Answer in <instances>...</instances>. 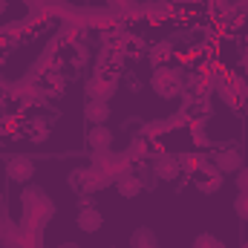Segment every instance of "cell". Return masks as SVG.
Instances as JSON below:
<instances>
[{
  "instance_id": "obj_13",
  "label": "cell",
  "mask_w": 248,
  "mask_h": 248,
  "mask_svg": "<svg viewBox=\"0 0 248 248\" xmlns=\"http://www.w3.org/2000/svg\"><path fill=\"white\" fill-rule=\"evenodd\" d=\"M243 72H246V75H248V55H246V58H243Z\"/></svg>"
},
{
  "instance_id": "obj_15",
  "label": "cell",
  "mask_w": 248,
  "mask_h": 248,
  "mask_svg": "<svg viewBox=\"0 0 248 248\" xmlns=\"http://www.w3.org/2000/svg\"><path fill=\"white\" fill-rule=\"evenodd\" d=\"M243 248H248V240H246V243H243Z\"/></svg>"
},
{
  "instance_id": "obj_5",
  "label": "cell",
  "mask_w": 248,
  "mask_h": 248,
  "mask_svg": "<svg viewBox=\"0 0 248 248\" xmlns=\"http://www.w3.org/2000/svg\"><path fill=\"white\" fill-rule=\"evenodd\" d=\"M84 116H87V122L93 124H104L110 119V104L107 101H98V98H93V101H87V107H84Z\"/></svg>"
},
{
  "instance_id": "obj_12",
  "label": "cell",
  "mask_w": 248,
  "mask_h": 248,
  "mask_svg": "<svg viewBox=\"0 0 248 248\" xmlns=\"http://www.w3.org/2000/svg\"><path fill=\"white\" fill-rule=\"evenodd\" d=\"M165 52H168V44H162V46H156V49H153V55H150V58H153V61L159 63V61H162V58H165Z\"/></svg>"
},
{
  "instance_id": "obj_7",
  "label": "cell",
  "mask_w": 248,
  "mask_h": 248,
  "mask_svg": "<svg viewBox=\"0 0 248 248\" xmlns=\"http://www.w3.org/2000/svg\"><path fill=\"white\" fill-rule=\"evenodd\" d=\"M156 176L165 179V182H173L179 176V159H170V156H162L156 162Z\"/></svg>"
},
{
  "instance_id": "obj_3",
  "label": "cell",
  "mask_w": 248,
  "mask_h": 248,
  "mask_svg": "<svg viewBox=\"0 0 248 248\" xmlns=\"http://www.w3.org/2000/svg\"><path fill=\"white\" fill-rule=\"evenodd\" d=\"M75 222H78V228H81L84 234H95V231L104 225V217H101V211H98V208L87 205V208H81V211H78Z\"/></svg>"
},
{
  "instance_id": "obj_6",
  "label": "cell",
  "mask_w": 248,
  "mask_h": 248,
  "mask_svg": "<svg viewBox=\"0 0 248 248\" xmlns=\"http://www.w3.org/2000/svg\"><path fill=\"white\" fill-rule=\"evenodd\" d=\"M217 168H219L222 173H237V170L243 168L240 150H219V153H217Z\"/></svg>"
},
{
  "instance_id": "obj_2",
  "label": "cell",
  "mask_w": 248,
  "mask_h": 248,
  "mask_svg": "<svg viewBox=\"0 0 248 248\" xmlns=\"http://www.w3.org/2000/svg\"><path fill=\"white\" fill-rule=\"evenodd\" d=\"M6 176H9L12 182H17V185H26V182H32V176H35V162H32L29 156H12L9 165H6Z\"/></svg>"
},
{
  "instance_id": "obj_4",
  "label": "cell",
  "mask_w": 248,
  "mask_h": 248,
  "mask_svg": "<svg viewBox=\"0 0 248 248\" xmlns=\"http://www.w3.org/2000/svg\"><path fill=\"white\" fill-rule=\"evenodd\" d=\"M87 144H90L93 150H110V144H113V130H107L104 124H95V127L87 133Z\"/></svg>"
},
{
  "instance_id": "obj_10",
  "label": "cell",
  "mask_w": 248,
  "mask_h": 248,
  "mask_svg": "<svg viewBox=\"0 0 248 248\" xmlns=\"http://www.w3.org/2000/svg\"><path fill=\"white\" fill-rule=\"evenodd\" d=\"M234 211H237L240 219H246L248 222V193H243V190L237 193V199H234Z\"/></svg>"
},
{
  "instance_id": "obj_9",
  "label": "cell",
  "mask_w": 248,
  "mask_h": 248,
  "mask_svg": "<svg viewBox=\"0 0 248 248\" xmlns=\"http://www.w3.org/2000/svg\"><path fill=\"white\" fill-rule=\"evenodd\" d=\"M87 90H90V95H93V98L107 101V98L116 93V84H113V81H90V87H87Z\"/></svg>"
},
{
  "instance_id": "obj_8",
  "label": "cell",
  "mask_w": 248,
  "mask_h": 248,
  "mask_svg": "<svg viewBox=\"0 0 248 248\" xmlns=\"http://www.w3.org/2000/svg\"><path fill=\"white\" fill-rule=\"evenodd\" d=\"M116 187H119V193H122L124 199H133V196L141 193V182H139L136 176H130V173L119 176V179H116Z\"/></svg>"
},
{
  "instance_id": "obj_14",
  "label": "cell",
  "mask_w": 248,
  "mask_h": 248,
  "mask_svg": "<svg viewBox=\"0 0 248 248\" xmlns=\"http://www.w3.org/2000/svg\"><path fill=\"white\" fill-rule=\"evenodd\" d=\"M3 9H6V0H0V12H3Z\"/></svg>"
},
{
  "instance_id": "obj_1",
  "label": "cell",
  "mask_w": 248,
  "mask_h": 248,
  "mask_svg": "<svg viewBox=\"0 0 248 248\" xmlns=\"http://www.w3.org/2000/svg\"><path fill=\"white\" fill-rule=\"evenodd\" d=\"M150 87H153L162 98H170V95H176V93L182 90V72H179V69H170V66H159V69L153 72Z\"/></svg>"
},
{
  "instance_id": "obj_11",
  "label": "cell",
  "mask_w": 248,
  "mask_h": 248,
  "mask_svg": "<svg viewBox=\"0 0 248 248\" xmlns=\"http://www.w3.org/2000/svg\"><path fill=\"white\" fill-rule=\"evenodd\" d=\"M237 187H240L243 193H248V168H240V170H237Z\"/></svg>"
}]
</instances>
